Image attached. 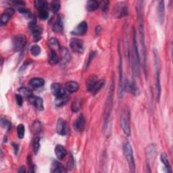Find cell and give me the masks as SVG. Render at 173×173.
<instances>
[{
  "label": "cell",
  "mask_w": 173,
  "mask_h": 173,
  "mask_svg": "<svg viewBox=\"0 0 173 173\" xmlns=\"http://www.w3.org/2000/svg\"><path fill=\"white\" fill-rule=\"evenodd\" d=\"M114 89V82L112 81L109 93H108V95L106 103L105 112H104V125H103L104 131H107V129L109 128L111 112L112 110V106H113Z\"/></svg>",
  "instance_id": "cell-1"
},
{
  "label": "cell",
  "mask_w": 173,
  "mask_h": 173,
  "mask_svg": "<svg viewBox=\"0 0 173 173\" xmlns=\"http://www.w3.org/2000/svg\"><path fill=\"white\" fill-rule=\"evenodd\" d=\"M154 64H155V72H156V91H157V98L159 100L161 94V86H160V60L158 52L156 49H154Z\"/></svg>",
  "instance_id": "cell-2"
},
{
  "label": "cell",
  "mask_w": 173,
  "mask_h": 173,
  "mask_svg": "<svg viewBox=\"0 0 173 173\" xmlns=\"http://www.w3.org/2000/svg\"><path fill=\"white\" fill-rule=\"evenodd\" d=\"M123 151L124 156L128 162L129 168L132 172H134L135 170V163L134 157H133V150L132 146L130 143L126 142L123 146Z\"/></svg>",
  "instance_id": "cell-3"
},
{
  "label": "cell",
  "mask_w": 173,
  "mask_h": 173,
  "mask_svg": "<svg viewBox=\"0 0 173 173\" xmlns=\"http://www.w3.org/2000/svg\"><path fill=\"white\" fill-rule=\"evenodd\" d=\"M26 37L23 35H19L13 38V49L15 52H19L26 45Z\"/></svg>",
  "instance_id": "cell-4"
},
{
  "label": "cell",
  "mask_w": 173,
  "mask_h": 173,
  "mask_svg": "<svg viewBox=\"0 0 173 173\" xmlns=\"http://www.w3.org/2000/svg\"><path fill=\"white\" fill-rule=\"evenodd\" d=\"M70 47L73 52L78 53H82L84 52L83 41L81 39L73 38L70 41Z\"/></svg>",
  "instance_id": "cell-5"
},
{
  "label": "cell",
  "mask_w": 173,
  "mask_h": 173,
  "mask_svg": "<svg viewBox=\"0 0 173 173\" xmlns=\"http://www.w3.org/2000/svg\"><path fill=\"white\" fill-rule=\"evenodd\" d=\"M114 16L118 18L127 16L128 14V10L126 3L124 2L117 3L114 8Z\"/></svg>",
  "instance_id": "cell-6"
},
{
  "label": "cell",
  "mask_w": 173,
  "mask_h": 173,
  "mask_svg": "<svg viewBox=\"0 0 173 173\" xmlns=\"http://www.w3.org/2000/svg\"><path fill=\"white\" fill-rule=\"evenodd\" d=\"M29 29L31 32L32 35L34 36V39L35 41H39L41 39V34L42 33V28L40 26L36 23L35 21H32L28 25Z\"/></svg>",
  "instance_id": "cell-7"
},
{
  "label": "cell",
  "mask_w": 173,
  "mask_h": 173,
  "mask_svg": "<svg viewBox=\"0 0 173 173\" xmlns=\"http://www.w3.org/2000/svg\"><path fill=\"white\" fill-rule=\"evenodd\" d=\"M57 133L60 135H66L68 133V126L67 122L62 118H59L57 122L56 125Z\"/></svg>",
  "instance_id": "cell-8"
},
{
  "label": "cell",
  "mask_w": 173,
  "mask_h": 173,
  "mask_svg": "<svg viewBox=\"0 0 173 173\" xmlns=\"http://www.w3.org/2000/svg\"><path fill=\"white\" fill-rule=\"evenodd\" d=\"M88 29L87 23L85 21H82L79 23L74 29L71 31V34L74 35H85Z\"/></svg>",
  "instance_id": "cell-9"
},
{
  "label": "cell",
  "mask_w": 173,
  "mask_h": 173,
  "mask_svg": "<svg viewBox=\"0 0 173 173\" xmlns=\"http://www.w3.org/2000/svg\"><path fill=\"white\" fill-rule=\"evenodd\" d=\"M51 91L52 94L56 97L62 96L67 93L66 90L64 89L62 86L58 83H53L51 85Z\"/></svg>",
  "instance_id": "cell-10"
},
{
  "label": "cell",
  "mask_w": 173,
  "mask_h": 173,
  "mask_svg": "<svg viewBox=\"0 0 173 173\" xmlns=\"http://www.w3.org/2000/svg\"><path fill=\"white\" fill-rule=\"evenodd\" d=\"M28 100L32 103V105H34L35 107L39 111H43L44 110V106H43V102L41 97H35V96H31L28 98Z\"/></svg>",
  "instance_id": "cell-11"
},
{
  "label": "cell",
  "mask_w": 173,
  "mask_h": 173,
  "mask_svg": "<svg viewBox=\"0 0 173 173\" xmlns=\"http://www.w3.org/2000/svg\"><path fill=\"white\" fill-rule=\"evenodd\" d=\"M158 20L161 24H164L165 20V6L164 1H160L158 6Z\"/></svg>",
  "instance_id": "cell-12"
},
{
  "label": "cell",
  "mask_w": 173,
  "mask_h": 173,
  "mask_svg": "<svg viewBox=\"0 0 173 173\" xmlns=\"http://www.w3.org/2000/svg\"><path fill=\"white\" fill-rule=\"evenodd\" d=\"M85 126V120L83 115L81 114L77 117L74 122V128L77 131H82Z\"/></svg>",
  "instance_id": "cell-13"
},
{
  "label": "cell",
  "mask_w": 173,
  "mask_h": 173,
  "mask_svg": "<svg viewBox=\"0 0 173 173\" xmlns=\"http://www.w3.org/2000/svg\"><path fill=\"white\" fill-rule=\"evenodd\" d=\"M51 172L52 173H62V172H66L67 171L66 168H64V166L60 163V162H57L56 160L53 161L52 166H51Z\"/></svg>",
  "instance_id": "cell-14"
},
{
  "label": "cell",
  "mask_w": 173,
  "mask_h": 173,
  "mask_svg": "<svg viewBox=\"0 0 173 173\" xmlns=\"http://www.w3.org/2000/svg\"><path fill=\"white\" fill-rule=\"evenodd\" d=\"M120 124L122 131L127 136H131V130L130 127L129 122L127 118L124 116H122L120 118Z\"/></svg>",
  "instance_id": "cell-15"
},
{
  "label": "cell",
  "mask_w": 173,
  "mask_h": 173,
  "mask_svg": "<svg viewBox=\"0 0 173 173\" xmlns=\"http://www.w3.org/2000/svg\"><path fill=\"white\" fill-rule=\"evenodd\" d=\"M14 10L12 8H7L1 16V23L2 24H6L8 23L10 19L14 14Z\"/></svg>",
  "instance_id": "cell-16"
},
{
  "label": "cell",
  "mask_w": 173,
  "mask_h": 173,
  "mask_svg": "<svg viewBox=\"0 0 173 173\" xmlns=\"http://www.w3.org/2000/svg\"><path fill=\"white\" fill-rule=\"evenodd\" d=\"M156 151H157L156 147V146L154 145V144H152V145H151L147 147V159L149 160L150 162H153L154 161L155 158H156ZM150 162H148V163H150Z\"/></svg>",
  "instance_id": "cell-17"
},
{
  "label": "cell",
  "mask_w": 173,
  "mask_h": 173,
  "mask_svg": "<svg viewBox=\"0 0 173 173\" xmlns=\"http://www.w3.org/2000/svg\"><path fill=\"white\" fill-rule=\"evenodd\" d=\"M52 29L56 32H62V31L64 29V26H63V23H62V19H61V17L60 16H57L56 20L53 24Z\"/></svg>",
  "instance_id": "cell-18"
},
{
  "label": "cell",
  "mask_w": 173,
  "mask_h": 173,
  "mask_svg": "<svg viewBox=\"0 0 173 173\" xmlns=\"http://www.w3.org/2000/svg\"><path fill=\"white\" fill-rule=\"evenodd\" d=\"M79 89V85L78 82L74 81H68L65 85V89L69 93H74L77 91Z\"/></svg>",
  "instance_id": "cell-19"
},
{
  "label": "cell",
  "mask_w": 173,
  "mask_h": 173,
  "mask_svg": "<svg viewBox=\"0 0 173 173\" xmlns=\"http://www.w3.org/2000/svg\"><path fill=\"white\" fill-rule=\"evenodd\" d=\"M55 153L57 158L60 160H62L63 158L66 156V151L65 150L63 146L62 145H57L56 146L55 148Z\"/></svg>",
  "instance_id": "cell-20"
},
{
  "label": "cell",
  "mask_w": 173,
  "mask_h": 173,
  "mask_svg": "<svg viewBox=\"0 0 173 173\" xmlns=\"http://www.w3.org/2000/svg\"><path fill=\"white\" fill-rule=\"evenodd\" d=\"M29 84L31 86L34 88H39L44 85L45 81L41 78H33L29 82Z\"/></svg>",
  "instance_id": "cell-21"
},
{
  "label": "cell",
  "mask_w": 173,
  "mask_h": 173,
  "mask_svg": "<svg viewBox=\"0 0 173 173\" xmlns=\"http://www.w3.org/2000/svg\"><path fill=\"white\" fill-rule=\"evenodd\" d=\"M97 78L96 76L95 75H91L87 80H86V89H87L88 91H91V90L93 89V86L96 84V82H97Z\"/></svg>",
  "instance_id": "cell-22"
},
{
  "label": "cell",
  "mask_w": 173,
  "mask_h": 173,
  "mask_svg": "<svg viewBox=\"0 0 173 173\" xmlns=\"http://www.w3.org/2000/svg\"><path fill=\"white\" fill-rule=\"evenodd\" d=\"M160 160L162 161V163L164 164L165 168L167 169V171L168 172H172V168H171V166L170 164V162H169V160L167 158V154L165 153H162L160 155Z\"/></svg>",
  "instance_id": "cell-23"
},
{
  "label": "cell",
  "mask_w": 173,
  "mask_h": 173,
  "mask_svg": "<svg viewBox=\"0 0 173 173\" xmlns=\"http://www.w3.org/2000/svg\"><path fill=\"white\" fill-rule=\"evenodd\" d=\"M69 97H70V96L67 93H66V94L62 95V96L56 97L55 102H56V106H63L64 104L68 102V101L69 100Z\"/></svg>",
  "instance_id": "cell-24"
},
{
  "label": "cell",
  "mask_w": 173,
  "mask_h": 173,
  "mask_svg": "<svg viewBox=\"0 0 173 173\" xmlns=\"http://www.w3.org/2000/svg\"><path fill=\"white\" fill-rule=\"evenodd\" d=\"M105 84V80L104 79H102V80H99V81H97V82H96V84L93 86V89L91 90L92 94L93 95H95L97 93H98L100 89L103 87V86Z\"/></svg>",
  "instance_id": "cell-25"
},
{
  "label": "cell",
  "mask_w": 173,
  "mask_h": 173,
  "mask_svg": "<svg viewBox=\"0 0 173 173\" xmlns=\"http://www.w3.org/2000/svg\"><path fill=\"white\" fill-rule=\"evenodd\" d=\"M48 44L50 47V48L52 49V51L56 52V51H57V50H59L60 49V43L56 38L52 37L51 39H50L49 40Z\"/></svg>",
  "instance_id": "cell-26"
},
{
  "label": "cell",
  "mask_w": 173,
  "mask_h": 173,
  "mask_svg": "<svg viewBox=\"0 0 173 173\" xmlns=\"http://www.w3.org/2000/svg\"><path fill=\"white\" fill-rule=\"evenodd\" d=\"M99 6V3L94 0H90L86 3V9L89 12H93V11L96 10Z\"/></svg>",
  "instance_id": "cell-27"
},
{
  "label": "cell",
  "mask_w": 173,
  "mask_h": 173,
  "mask_svg": "<svg viewBox=\"0 0 173 173\" xmlns=\"http://www.w3.org/2000/svg\"><path fill=\"white\" fill-rule=\"evenodd\" d=\"M35 8L39 10H46L48 8V3L43 0H36L35 2Z\"/></svg>",
  "instance_id": "cell-28"
},
{
  "label": "cell",
  "mask_w": 173,
  "mask_h": 173,
  "mask_svg": "<svg viewBox=\"0 0 173 173\" xmlns=\"http://www.w3.org/2000/svg\"><path fill=\"white\" fill-rule=\"evenodd\" d=\"M19 91L20 94L22 96H24V97H28V98H29L30 97L33 95H32V90L31 89H29V88H28V87H22V88H20L19 89Z\"/></svg>",
  "instance_id": "cell-29"
},
{
  "label": "cell",
  "mask_w": 173,
  "mask_h": 173,
  "mask_svg": "<svg viewBox=\"0 0 173 173\" xmlns=\"http://www.w3.org/2000/svg\"><path fill=\"white\" fill-rule=\"evenodd\" d=\"M59 57L57 56L56 52L52 51L51 53H50L49 58V62L50 64L52 65H55L57 64L59 62Z\"/></svg>",
  "instance_id": "cell-30"
},
{
  "label": "cell",
  "mask_w": 173,
  "mask_h": 173,
  "mask_svg": "<svg viewBox=\"0 0 173 173\" xmlns=\"http://www.w3.org/2000/svg\"><path fill=\"white\" fill-rule=\"evenodd\" d=\"M51 9L53 13H57L60 9V2L57 0H54L51 2Z\"/></svg>",
  "instance_id": "cell-31"
},
{
  "label": "cell",
  "mask_w": 173,
  "mask_h": 173,
  "mask_svg": "<svg viewBox=\"0 0 173 173\" xmlns=\"http://www.w3.org/2000/svg\"><path fill=\"white\" fill-rule=\"evenodd\" d=\"M24 133H25V128L24 126L22 124H19L17 127V134L18 137L20 139H23L24 136Z\"/></svg>",
  "instance_id": "cell-32"
},
{
  "label": "cell",
  "mask_w": 173,
  "mask_h": 173,
  "mask_svg": "<svg viewBox=\"0 0 173 173\" xmlns=\"http://www.w3.org/2000/svg\"><path fill=\"white\" fill-rule=\"evenodd\" d=\"M31 53L32 56H37L41 53V48L38 45H34L31 47Z\"/></svg>",
  "instance_id": "cell-33"
},
{
  "label": "cell",
  "mask_w": 173,
  "mask_h": 173,
  "mask_svg": "<svg viewBox=\"0 0 173 173\" xmlns=\"http://www.w3.org/2000/svg\"><path fill=\"white\" fill-rule=\"evenodd\" d=\"M129 89H130V91H131V93H133L134 95L137 96L139 94V89L137 88V86L135 82H132V83L129 85Z\"/></svg>",
  "instance_id": "cell-34"
},
{
  "label": "cell",
  "mask_w": 173,
  "mask_h": 173,
  "mask_svg": "<svg viewBox=\"0 0 173 173\" xmlns=\"http://www.w3.org/2000/svg\"><path fill=\"white\" fill-rule=\"evenodd\" d=\"M40 148V138L36 137L33 142V150L35 154H37Z\"/></svg>",
  "instance_id": "cell-35"
},
{
  "label": "cell",
  "mask_w": 173,
  "mask_h": 173,
  "mask_svg": "<svg viewBox=\"0 0 173 173\" xmlns=\"http://www.w3.org/2000/svg\"><path fill=\"white\" fill-rule=\"evenodd\" d=\"M32 131L35 133H39L41 131V125L40 122L35 121L32 124Z\"/></svg>",
  "instance_id": "cell-36"
},
{
  "label": "cell",
  "mask_w": 173,
  "mask_h": 173,
  "mask_svg": "<svg viewBox=\"0 0 173 173\" xmlns=\"http://www.w3.org/2000/svg\"><path fill=\"white\" fill-rule=\"evenodd\" d=\"M19 12L23 14L24 16H25L26 18H28V19H30V18H32V14L31 13V12L27 9H25L23 8H20L19 9Z\"/></svg>",
  "instance_id": "cell-37"
},
{
  "label": "cell",
  "mask_w": 173,
  "mask_h": 173,
  "mask_svg": "<svg viewBox=\"0 0 173 173\" xmlns=\"http://www.w3.org/2000/svg\"><path fill=\"white\" fill-rule=\"evenodd\" d=\"M1 123H2V127H3L5 129L8 130V131H9L10 129H11V127H12V124H11L10 122L8 121L6 118H2V119Z\"/></svg>",
  "instance_id": "cell-38"
},
{
  "label": "cell",
  "mask_w": 173,
  "mask_h": 173,
  "mask_svg": "<svg viewBox=\"0 0 173 173\" xmlns=\"http://www.w3.org/2000/svg\"><path fill=\"white\" fill-rule=\"evenodd\" d=\"M109 4H110V2L108 1H102L100 2L99 6H101V7H102L103 12L106 13L108 12V9H109Z\"/></svg>",
  "instance_id": "cell-39"
},
{
  "label": "cell",
  "mask_w": 173,
  "mask_h": 173,
  "mask_svg": "<svg viewBox=\"0 0 173 173\" xmlns=\"http://www.w3.org/2000/svg\"><path fill=\"white\" fill-rule=\"evenodd\" d=\"M62 56H63V61L64 62H67L70 60V56L69 52H68L66 48H64L62 50Z\"/></svg>",
  "instance_id": "cell-40"
},
{
  "label": "cell",
  "mask_w": 173,
  "mask_h": 173,
  "mask_svg": "<svg viewBox=\"0 0 173 173\" xmlns=\"http://www.w3.org/2000/svg\"><path fill=\"white\" fill-rule=\"evenodd\" d=\"M39 17L40 18L41 20H46L48 18V12H47L46 10H39Z\"/></svg>",
  "instance_id": "cell-41"
},
{
  "label": "cell",
  "mask_w": 173,
  "mask_h": 173,
  "mask_svg": "<svg viewBox=\"0 0 173 173\" xmlns=\"http://www.w3.org/2000/svg\"><path fill=\"white\" fill-rule=\"evenodd\" d=\"M95 54H96V52H91L89 54V58H88V61H87V63H86V67L85 68H87L89 67L90 65L91 64V62L93 61V58H94L95 56Z\"/></svg>",
  "instance_id": "cell-42"
},
{
  "label": "cell",
  "mask_w": 173,
  "mask_h": 173,
  "mask_svg": "<svg viewBox=\"0 0 173 173\" xmlns=\"http://www.w3.org/2000/svg\"><path fill=\"white\" fill-rule=\"evenodd\" d=\"M72 110L74 112H78L80 110V102L78 101H75L73 103V105H72Z\"/></svg>",
  "instance_id": "cell-43"
},
{
  "label": "cell",
  "mask_w": 173,
  "mask_h": 173,
  "mask_svg": "<svg viewBox=\"0 0 173 173\" xmlns=\"http://www.w3.org/2000/svg\"><path fill=\"white\" fill-rule=\"evenodd\" d=\"M16 102L18 103V105L20 106L23 105V96H22L20 94L16 95Z\"/></svg>",
  "instance_id": "cell-44"
},
{
  "label": "cell",
  "mask_w": 173,
  "mask_h": 173,
  "mask_svg": "<svg viewBox=\"0 0 173 173\" xmlns=\"http://www.w3.org/2000/svg\"><path fill=\"white\" fill-rule=\"evenodd\" d=\"M74 158H73V156H70L69 158V161L68 162V167L69 169H71L72 168L74 167Z\"/></svg>",
  "instance_id": "cell-45"
},
{
  "label": "cell",
  "mask_w": 173,
  "mask_h": 173,
  "mask_svg": "<svg viewBox=\"0 0 173 173\" xmlns=\"http://www.w3.org/2000/svg\"><path fill=\"white\" fill-rule=\"evenodd\" d=\"M12 146L14 148V151H15V154H17L18 151H19V146H18V145L16 143H12Z\"/></svg>",
  "instance_id": "cell-46"
},
{
  "label": "cell",
  "mask_w": 173,
  "mask_h": 173,
  "mask_svg": "<svg viewBox=\"0 0 173 173\" xmlns=\"http://www.w3.org/2000/svg\"><path fill=\"white\" fill-rule=\"evenodd\" d=\"M101 30H102V27H101L100 26H97V27H96V28H95L96 33H97V34H99V32H100V31H101Z\"/></svg>",
  "instance_id": "cell-47"
},
{
  "label": "cell",
  "mask_w": 173,
  "mask_h": 173,
  "mask_svg": "<svg viewBox=\"0 0 173 173\" xmlns=\"http://www.w3.org/2000/svg\"><path fill=\"white\" fill-rule=\"evenodd\" d=\"M19 172H26V171H25V168L24 167H22L20 168V170L19 171Z\"/></svg>",
  "instance_id": "cell-48"
}]
</instances>
